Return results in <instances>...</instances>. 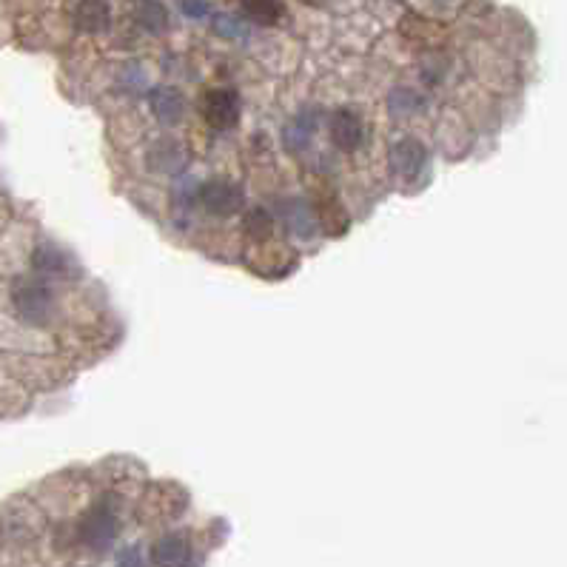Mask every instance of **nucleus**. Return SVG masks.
Returning <instances> with one entry per match:
<instances>
[{"label":"nucleus","mask_w":567,"mask_h":567,"mask_svg":"<svg viewBox=\"0 0 567 567\" xmlns=\"http://www.w3.org/2000/svg\"><path fill=\"white\" fill-rule=\"evenodd\" d=\"M12 303L18 308V314L32 325H46L55 314V291L49 288L43 274L35 277H20L12 288Z\"/></svg>","instance_id":"f257e3e1"},{"label":"nucleus","mask_w":567,"mask_h":567,"mask_svg":"<svg viewBox=\"0 0 567 567\" xmlns=\"http://www.w3.org/2000/svg\"><path fill=\"white\" fill-rule=\"evenodd\" d=\"M114 536H117V513H114L112 502L103 499V502H97L95 508L80 519L77 539L89 550L103 553V550L112 548Z\"/></svg>","instance_id":"f03ea898"},{"label":"nucleus","mask_w":567,"mask_h":567,"mask_svg":"<svg viewBox=\"0 0 567 567\" xmlns=\"http://www.w3.org/2000/svg\"><path fill=\"white\" fill-rule=\"evenodd\" d=\"M240 112H243L240 97L231 89H211L203 97V114L214 132H231L240 123Z\"/></svg>","instance_id":"7ed1b4c3"},{"label":"nucleus","mask_w":567,"mask_h":567,"mask_svg":"<svg viewBox=\"0 0 567 567\" xmlns=\"http://www.w3.org/2000/svg\"><path fill=\"white\" fill-rule=\"evenodd\" d=\"M200 203L214 217H231L243 208V191L237 189L231 180L217 177V180H208L200 189Z\"/></svg>","instance_id":"20e7f679"},{"label":"nucleus","mask_w":567,"mask_h":567,"mask_svg":"<svg viewBox=\"0 0 567 567\" xmlns=\"http://www.w3.org/2000/svg\"><path fill=\"white\" fill-rule=\"evenodd\" d=\"M328 134H331V143L340 152H354V149L362 146L365 129H362V120L357 114L340 109V112L331 114V120H328Z\"/></svg>","instance_id":"39448f33"},{"label":"nucleus","mask_w":567,"mask_h":567,"mask_svg":"<svg viewBox=\"0 0 567 567\" xmlns=\"http://www.w3.org/2000/svg\"><path fill=\"white\" fill-rule=\"evenodd\" d=\"M112 20V3L109 0H77L75 26L86 35H100L109 29Z\"/></svg>","instance_id":"423d86ee"},{"label":"nucleus","mask_w":567,"mask_h":567,"mask_svg":"<svg viewBox=\"0 0 567 567\" xmlns=\"http://www.w3.org/2000/svg\"><path fill=\"white\" fill-rule=\"evenodd\" d=\"M191 562V542L180 533L163 536L154 545V565L157 567H189Z\"/></svg>","instance_id":"0eeeda50"},{"label":"nucleus","mask_w":567,"mask_h":567,"mask_svg":"<svg viewBox=\"0 0 567 567\" xmlns=\"http://www.w3.org/2000/svg\"><path fill=\"white\" fill-rule=\"evenodd\" d=\"M394 169H397L399 177H405V180H411V177H416V174H422V169H425V163H428V154H425V149L416 143V140H402V143H397L394 146Z\"/></svg>","instance_id":"6e6552de"},{"label":"nucleus","mask_w":567,"mask_h":567,"mask_svg":"<svg viewBox=\"0 0 567 567\" xmlns=\"http://www.w3.org/2000/svg\"><path fill=\"white\" fill-rule=\"evenodd\" d=\"M152 112L154 117L160 120V123H177L183 112H186V100L183 95L174 89V86H160V89H154L152 92Z\"/></svg>","instance_id":"1a4fd4ad"},{"label":"nucleus","mask_w":567,"mask_h":567,"mask_svg":"<svg viewBox=\"0 0 567 567\" xmlns=\"http://www.w3.org/2000/svg\"><path fill=\"white\" fill-rule=\"evenodd\" d=\"M134 20L152 32V35H160L169 29V9L160 3V0H134Z\"/></svg>","instance_id":"9d476101"},{"label":"nucleus","mask_w":567,"mask_h":567,"mask_svg":"<svg viewBox=\"0 0 567 567\" xmlns=\"http://www.w3.org/2000/svg\"><path fill=\"white\" fill-rule=\"evenodd\" d=\"M240 6H243V15L260 26H274L285 15L283 0H240Z\"/></svg>","instance_id":"9b49d317"},{"label":"nucleus","mask_w":567,"mask_h":567,"mask_svg":"<svg viewBox=\"0 0 567 567\" xmlns=\"http://www.w3.org/2000/svg\"><path fill=\"white\" fill-rule=\"evenodd\" d=\"M66 254L60 251V248L55 246H40L38 251H35V268H38V274H43V277H49V274H63L66 271Z\"/></svg>","instance_id":"f8f14e48"},{"label":"nucleus","mask_w":567,"mask_h":567,"mask_svg":"<svg viewBox=\"0 0 567 567\" xmlns=\"http://www.w3.org/2000/svg\"><path fill=\"white\" fill-rule=\"evenodd\" d=\"M246 234L251 240H268L274 234V217L265 208H254L246 214Z\"/></svg>","instance_id":"ddd939ff"},{"label":"nucleus","mask_w":567,"mask_h":567,"mask_svg":"<svg viewBox=\"0 0 567 567\" xmlns=\"http://www.w3.org/2000/svg\"><path fill=\"white\" fill-rule=\"evenodd\" d=\"M214 32L220 35V38H243L246 35V29H243V23L237 18H231V15H217L214 18Z\"/></svg>","instance_id":"4468645a"},{"label":"nucleus","mask_w":567,"mask_h":567,"mask_svg":"<svg viewBox=\"0 0 567 567\" xmlns=\"http://www.w3.org/2000/svg\"><path fill=\"white\" fill-rule=\"evenodd\" d=\"M117 567H146L140 548H137V545H129V548L120 550V553H117Z\"/></svg>","instance_id":"2eb2a0df"},{"label":"nucleus","mask_w":567,"mask_h":567,"mask_svg":"<svg viewBox=\"0 0 567 567\" xmlns=\"http://www.w3.org/2000/svg\"><path fill=\"white\" fill-rule=\"evenodd\" d=\"M180 9H183V15H189V18H206L208 15L206 0H183Z\"/></svg>","instance_id":"dca6fc26"}]
</instances>
